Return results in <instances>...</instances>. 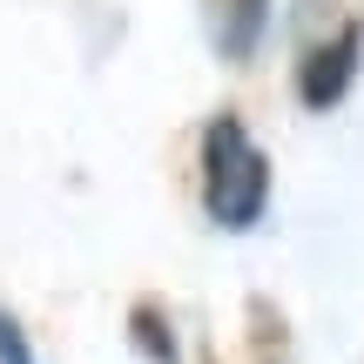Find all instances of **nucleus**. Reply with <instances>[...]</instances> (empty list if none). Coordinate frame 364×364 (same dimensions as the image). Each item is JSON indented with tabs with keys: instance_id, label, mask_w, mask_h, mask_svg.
Returning <instances> with one entry per match:
<instances>
[{
	"instance_id": "f257e3e1",
	"label": "nucleus",
	"mask_w": 364,
	"mask_h": 364,
	"mask_svg": "<svg viewBox=\"0 0 364 364\" xmlns=\"http://www.w3.org/2000/svg\"><path fill=\"white\" fill-rule=\"evenodd\" d=\"M203 162H209V216H216L223 230H250V223L263 216L270 176H263V156L250 149V135H243L236 115H223L216 129H209Z\"/></svg>"
},
{
	"instance_id": "f03ea898",
	"label": "nucleus",
	"mask_w": 364,
	"mask_h": 364,
	"mask_svg": "<svg viewBox=\"0 0 364 364\" xmlns=\"http://www.w3.org/2000/svg\"><path fill=\"white\" fill-rule=\"evenodd\" d=\"M358 48H364V34H358V27H344L331 48H317V54H311V68H304V102H311V108H331L344 88H351Z\"/></svg>"
},
{
	"instance_id": "7ed1b4c3",
	"label": "nucleus",
	"mask_w": 364,
	"mask_h": 364,
	"mask_svg": "<svg viewBox=\"0 0 364 364\" xmlns=\"http://www.w3.org/2000/svg\"><path fill=\"white\" fill-rule=\"evenodd\" d=\"M230 7V54H250V41H257V27H263V0H223Z\"/></svg>"
},
{
	"instance_id": "20e7f679",
	"label": "nucleus",
	"mask_w": 364,
	"mask_h": 364,
	"mask_svg": "<svg viewBox=\"0 0 364 364\" xmlns=\"http://www.w3.org/2000/svg\"><path fill=\"white\" fill-rule=\"evenodd\" d=\"M0 358H7V364H34L27 344H21V331H14V317H0Z\"/></svg>"
}]
</instances>
